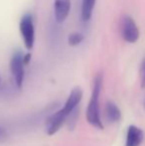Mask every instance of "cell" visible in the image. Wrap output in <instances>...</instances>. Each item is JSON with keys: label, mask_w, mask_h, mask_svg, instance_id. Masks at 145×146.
I'll use <instances>...</instances> for the list:
<instances>
[{"label": "cell", "mask_w": 145, "mask_h": 146, "mask_svg": "<svg viewBox=\"0 0 145 146\" xmlns=\"http://www.w3.org/2000/svg\"><path fill=\"white\" fill-rule=\"evenodd\" d=\"M66 118L67 117L61 112V110H59L58 112L53 114V115L49 118L48 122H47V133H48L49 135L55 134V133L60 129V127L62 126V124L64 123Z\"/></svg>", "instance_id": "ba28073f"}, {"label": "cell", "mask_w": 145, "mask_h": 146, "mask_svg": "<svg viewBox=\"0 0 145 146\" xmlns=\"http://www.w3.org/2000/svg\"><path fill=\"white\" fill-rule=\"evenodd\" d=\"M6 138V132L1 126H0V141L3 140V139Z\"/></svg>", "instance_id": "5bb4252c"}, {"label": "cell", "mask_w": 145, "mask_h": 146, "mask_svg": "<svg viewBox=\"0 0 145 146\" xmlns=\"http://www.w3.org/2000/svg\"><path fill=\"white\" fill-rule=\"evenodd\" d=\"M140 74H141V88H145V59L142 63L141 66V71H140Z\"/></svg>", "instance_id": "7c38bea8"}, {"label": "cell", "mask_w": 145, "mask_h": 146, "mask_svg": "<svg viewBox=\"0 0 145 146\" xmlns=\"http://www.w3.org/2000/svg\"><path fill=\"white\" fill-rule=\"evenodd\" d=\"M144 138V133L139 127L130 125L127 129L125 146H139Z\"/></svg>", "instance_id": "52a82bcc"}, {"label": "cell", "mask_w": 145, "mask_h": 146, "mask_svg": "<svg viewBox=\"0 0 145 146\" xmlns=\"http://www.w3.org/2000/svg\"><path fill=\"white\" fill-rule=\"evenodd\" d=\"M24 55L22 52L18 51V52L14 53L13 57L11 59V63H10V69H11V73L15 80V83L17 87L21 88L23 85L24 81Z\"/></svg>", "instance_id": "277c9868"}, {"label": "cell", "mask_w": 145, "mask_h": 146, "mask_svg": "<svg viewBox=\"0 0 145 146\" xmlns=\"http://www.w3.org/2000/svg\"><path fill=\"white\" fill-rule=\"evenodd\" d=\"M121 117V112L114 102H107L105 104V118L109 122H117Z\"/></svg>", "instance_id": "9c48e42d"}, {"label": "cell", "mask_w": 145, "mask_h": 146, "mask_svg": "<svg viewBox=\"0 0 145 146\" xmlns=\"http://www.w3.org/2000/svg\"><path fill=\"white\" fill-rule=\"evenodd\" d=\"M95 2L97 0H83L81 1V19L85 22L91 20Z\"/></svg>", "instance_id": "30bf717a"}, {"label": "cell", "mask_w": 145, "mask_h": 146, "mask_svg": "<svg viewBox=\"0 0 145 146\" xmlns=\"http://www.w3.org/2000/svg\"><path fill=\"white\" fill-rule=\"evenodd\" d=\"M121 36L128 43H135L139 39V29L130 16H123L121 19Z\"/></svg>", "instance_id": "3957f363"}, {"label": "cell", "mask_w": 145, "mask_h": 146, "mask_svg": "<svg viewBox=\"0 0 145 146\" xmlns=\"http://www.w3.org/2000/svg\"><path fill=\"white\" fill-rule=\"evenodd\" d=\"M85 37L81 33H72V34L69 36L68 42L71 46H77V45L81 44L83 41Z\"/></svg>", "instance_id": "8fae6325"}, {"label": "cell", "mask_w": 145, "mask_h": 146, "mask_svg": "<svg viewBox=\"0 0 145 146\" xmlns=\"http://www.w3.org/2000/svg\"><path fill=\"white\" fill-rule=\"evenodd\" d=\"M81 98H83V92H81V88H79V87L75 88L72 92H71L70 96H69L68 100H67L66 104H65V106L62 110H60L61 112L66 117L68 115H70L73 111V110L77 106V104H79Z\"/></svg>", "instance_id": "5b68a950"}, {"label": "cell", "mask_w": 145, "mask_h": 146, "mask_svg": "<svg viewBox=\"0 0 145 146\" xmlns=\"http://www.w3.org/2000/svg\"><path fill=\"white\" fill-rule=\"evenodd\" d=\"M101 87H103V74L99 73L93 81V88L91 92V100L89 102L87 110V119L91 125L99 129H103V122L101 120L99 114V94H101Z\"/></svg>", "instance_id": "6da1fadb"}, {"label": "cell", "mask_w": 145, "mask_h": 146, "mask_svg": "<svg viewBox=\"0 0 145 146\" xmlns=\"http://www.w3.org/2000/svg\"><path fill=\"white\" fill-rule=\"evenodd\" d=\"M71 0H55L54 12L55 17L58 22H64L69 16L71 10Z\"/></svg>", "instance_id": "8992f818"}, {"label": "cell", "mask_w": 145, "mask_h": 146, "mask_svg": "<svg viewBox=\"0 0 145 146\" xmlns=\"http://www.w3.org/2000/svg\"><path fill=\"white\" fill-rule=\"evenodd\" d=\"M19 30L26 49L31 50L35 43V26L31 14H25L21 18L19 23Z\"/></svg>", "instance_id": "7a4b0ae2"}, {"label": "cell", "mask_w": 145, "mask_h": 146, "mask_svg": "<svg viewBox=\"0 0 145 146\" xmlns=\"http://www.w3.org/2000/svg\"><path fill=\"white\" fill-rule=\"evenodd\" d=\"M30 60H31V54H26V55H24V59H23V61H24V65H28L29 64V62H30Z\"/></svg>", "instance_id": "4fadbf2b"}, {"label": "cell", "mask_w": 145, "mask_h": 146, "mask_svg": "<svg viewBox=\"0 0 145 146\" xmlns=\"http://www.w3.org/2000/svg\"><path fill=\"white\" fill-rule=\"evenodd\" d=\"M144 110H145V102H144Z\"/></svg>", "instance_id": "9a60e30c"}]
</instances>
